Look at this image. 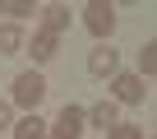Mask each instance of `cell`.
Here are the masks:
<instances>
[{"label":"cell","mask_w":157,"mask_h":139,"mask_svg":"<svg viewBox=\"0 0 157 139\" xmlns=\"http://www.w3.org/2000/svg\"><path fill=\"white\" fill-rule=\"evenodd\" d=\"M42 97H46V79L37 74V70H23V74L14 79V88H10V107H23L28 116L42 107Z\"/></svg>","instance_id":"1"},{"label":"cell","mask_w":157,"mask_h":139,"mask_svg":"<svg viewBox=\"0 0 157 139\" xmlns=\"http://www.w3.org/2000/svg\"><path fill=\"white\" fill-rule=\"evenodd\" d=\"M83 125H88V111L74 107V102H65L60 116H56V125H46V139H78V134H83Z\"/></svg>","instance_id":"2"},{"label":"cell","mask_w":157,"mask_h":139,"mask_svg":"<svg viewBox=\"0 0 157 139\" xmlns=\"http://www.w3.org/2000/svg\"><path fill=\"white\" fill-rule=\"evenodd\" d=\"M83 28H88L97 42H106V37L116 33V5H106V0H93V5H83Z\"/></svg>","instance_id":"3"},{"label":"cell","mask_w":157,"mask_h":139,"mask_svg":"<svg viewBox=\"0 0 157 139\" xmlns=\"http://www.w3.org/2000/svg\"><path fill=\"white\" fill-rule=\"evenodd\" d=\"M88 74H93V79H106V74L116 79V74H120V51H116L111 42H97V46H93V56H88Z\"/></svg>","instance_id":"4"},{"label":"cell","mask_w":157,"mask_h":139,"mask_svg":"<svg viewBox=\"0 0 157 139\" xmlns=\"http://www.w3.org/2000/svg\"><path fill=\"white\" fill-rule=\"evenodd\" d=\"M143 97H148V88H143V79H139V74H116V79H111V102L139 107Z\"/></svg>","instance_id":"5"},{"label":"cell","mask_w":157,"mask_h":139,"mask_svg":"<svg viewBox=\"0 0 157 139\" xmlns=\"http://www.w3.org/2000/svg\"><path fill=\"white\" fill-rule=\"evenodd\" d=\"M28 51H33V60H37V65H46V60H56L60 37H56V33H46V28H37V33H33V42H28Z\"/></svg>","instance_id":"6"},{"label":"cell","mask_w":157,"mask_h":139,"mask_svg":"<svg viewBox=\"0 0 157 139\" xmlns=\"http://www.w3.org/2000/svg\"><path fill=\"white\" fill-rule=\"evenodd\" d=\"M88 121H93L97 130H111V125L120 121V116H116V102H111V97H102V102H93V107H88Z\"/></svg>","instance_id":"7"},{"label":"cell","mask_w":157,"mask_h":139,"mask_svg":"<svg viewBox=\"0 0 157 139\" xmlns=\"http://www.w3.org/2000/svg\"><path fill=\"white\" fill-rule=\"evenodd\" d=\"M14 139H46V121L33 111V116H23V121H14Z\"/></svg>","instance_id":"8"},{"label":"cell","mask_w":157,"mask_h":139,"mask_svg":"<svg viewBox=\"0 0 157 139\" xmlns=\"http://www.w3.org/2000/svg\"><path fill=\"white\" fill-rule=\"evenodd\" d=\"M42 14H46V23H42L46 33H56V37H60V33L69 28V5H46Z\"/></svg>","instance_id":"9"},{"label":"cell","mask_w":157,"mask_h":139,"mask_svg":"<svg viewBox=\"0 0 157 139\" xmlns=\"http://www.w3.org/2000/svg\"><path fill=\"white\" fill-rule=\"evenodd\" d=\"M23 46V28L19 23H5V28H0V56H14Z\"/></svg>","instance_id":"10"},{"label":"cell","mask_w":157,"mask_h":139,"mask_svg":"<svg viewBox=\"0 0 157 139\" xmlns=\"http://www.w3.org/2000/svg\"><path fill=\"white\" fill-rule=\"evenodd\" d=\"M152 74H157V37L139 51V79H152Z\"/></svg>","instance_id":"11"},{"label":"cell","mask_w":157,"mask_h":139,"mask_svg":"<svg viewBox=\"0 0 157 139\" xmlns=\"http://www.w3.org/2000/svg\"><path fill=\"white\" fill-rule=\"evenodd\" d=\"M0 14H10V19L19 23V19L33 14V0H0Z\"/></svg>","instance_id":"12"},{"label":"cell","mask_w":157,"mask_h":139,"mask_svg":"<svg viewBox=\"0 0 157 139\" xmlns=\"http://www.w3.org/2000/svg\"><path fill=\"white\" fill-rule=\"evenodd\" d=\"M106 139H143V130H139V125H129V121H116V125L106 130Z\"/></svg>","instance_id":"13"},{"label":"cell","mask_w":157,"mask_h":139,"mask_svg":"<svg viewBox=\"0 0 157 139\" xmlns=\"http://www.w3.org/2000/svg\"><path fill=\"white\" fill-rule=\"evenodd\" d=\"M0 130H14V107H10V97H0Z\"/></svg>","instance_id":"14"}]
</instances>
